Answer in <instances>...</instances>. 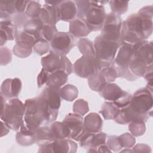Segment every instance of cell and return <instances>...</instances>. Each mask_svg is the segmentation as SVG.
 Here are the masks:
<instances>
[{
    "label": "cell",
    "instance_id": "cell-1",
    "mask_svg": "<svg viewBox=\"0 0 153 153\" xmlns=\"http://www.w3.org/2000/svg\"><path fill=\"white\" fill-rule=\"evenodd\" d=\"M152 7L146 6L123 22L121 44L133 45L145 40L152 33Z\"/></svg>",
    "mask_w": 153,
    "mask_h": 153
},
{
    "label": "cell",
    "instance_id": "cell-2",
    "mask_svg": "<svg viewBox=\"0 0 153 153\" xmlns=\"http://www.w3.org/2000/svg\"><path fill=\"white\" fill-rule=\"evenodd\" d=\"M25 106L22 125L32 131L42 125L55 121L58 115V109L51 108L39 96L27 99Z\"/></svg>",
    "mask_w": 153,
    "mask_h": 153
},
{
    "label": "cell",
    "instance_id": "cell-3",
    "mask_svg": "<svg viewBox=\"0 0 153 153\" xmlns=\"http://www.w3.org/2000/svg\"><path fill=\"white\" fill-rule=\"evenodd\" d=\"M25 106L18 99H13L5 103L1 111V120L13 130H19L23 123Z\"/></svg>",
    "mask_w": 153,
    "mask_h": 153
},
{
    "label": "cell",
    "instance_id": "cell-4",
    "mask_svg": "<svg viewBox=\"0 0 153 153\" xmlns=\"http://www.w3.org/2000/svg\"><path fill=\"white\" fill-rule=\"evenodd\" d=\"M114 65V62H104L99 60L96 56H82L74 64V71L79 77L89 78L96 72Z\"/></svg>",
    "mask_w": 153,
    "mask_h": 153
},
{
    "label": "cell",
    "instance_id": "cell-5",
    "mask_svg": "<svg viewBox=\"0 0 153 153\" xmlns=\"http://www.w3.org/2000/svg\"><path fill=\"white\" fill-rule=\"evenodd\" d=\"M41 65L42 68L50 74L57 71H62L68 75L73 71L72 65L66 56L53 51L41 58Z\"/></svg>",
    "mask_w": 153,
    "mask_h": 153
},
{
    "label": "cell",
    "instance_id": "cell-6",
    "mask_svg": "<svg viewBox=\"0 0 153 153\" xmlns=\"http://www.w3.org/2000/svg\"><path fill=\"white\" fill-rule=\"evenodd\" d=\"M123 21L120 16L110 13L106 14L101 29V36L106 39L118 42L121 44Z\"/></svg>",
    "mask_w": 153,
    "mask_h": 153
},
{
    "label": "cell",
    "instance_id": "cell-7",
    "mask_svg": "<svg viewBox=\"0 0 153 153\" xmlns=\"http://www.w3.org/2000/svg\"><path fill=\"white\" fill-rule=\"evenodd\" d=\"M96 56L102 61L114 62L120 44L117 42L103 38L100 35L97 36L94 42Z\"/></svg>",
    "mask_w": 153,
    "mask_h": 153
},
{
    "label": "cell",
    "instance_id": "cell-8",
    "mask_svg": "<svg viewBox=\"0 0 153 153\" xmlns=\"http://www.w3.org/2000/svg\"><path fill=\"white\" fill-rule=\"evenodd\" d=\"M107 2L108 1H90L84 19L91 31H97L102 29L106 16L104 7L102 3Z\"/></svg>",
    "mask_w": 153,
    "mask_h": 153
},
{
    "label": "cell",
    "instance_id": "cell-9",
    "mask_svg": "<svg viewBox=\"0 0 153 153\" xmlns=\"http://www.w3.org/2000/svg\"><path fill=\"white\" fill-rule=\"evenodd\" d=\"M129 105L135 111L139 114H149V111L152 109L153 105L152 92L147 88L138 90L131 96Z\"/></svg>",
    "mask_w": 153,
    "mask_h": 153
},
{
    "label": "cell",
    "instance_id": "cell-10",
    "mask_svg": "<svg viewBox=\"0 0 153 153\" xmlns=\"http://www.w3.org/2000/svg\"><path fill=\"white\" fill-rule=\"evenodd\" d=\"M75 45L74 36L69 32H57L50 41L52 51L66 55Z\"/></svg>",
    "mask_w": 153,
    "mask_h": 153
},
{
    "label": "cell",
    "instance_id": "cell-11",
    "mask_svg": "<svg viewBox=\"0 0 153 153\" xmlns=\"http://www.w3.org/2000/svg\"><path fill=\"white\" fill-rule=\"evenodd\" d=\"M68 134V139L78 140L84 130V120L81 115L77 114H68L63 121Z\"/></svg>",
    "mask_w": 153,
    "mask_h": 153
},
{
    "label": "cell",
    "instance_id": "cell-12",
    "mask_svg": "<svg viewBox=\"0 0 153 153\" xmlns=\"http://www.w3.org/2000/svg\"><path fill=\"white\" fill-rule=\"evenodd\" d=\"M129 104L120 109L118 115L114 119L115 121L120 124H126L133 122L145 123L149 117V114H139L135 111Z\"/></svg>",
    "mask_w": 153,
    "mask_h": 153
},
{
    "label": "cell",
    "instance_id": "cell-13",
    "mask_svg": "<svg viewBox=\"0 0 153 153\" xmlns=\"http://www.w3.org/2000/svg\"><path fill=\"white\" fill-rule=\"evenodd\" d=\"M134 57L143 62L148 66L152 65V42L140 41L133 45Z\"/></svg>",
    "mask_w": 153,
    "mask_h": 153
},
{
    "label": "cell",
    "instance_id": "cell-14",
    "mask_svg": "<svg viewBox=\"0 0 153 153\" xmlns=\"http://www.w3.org/2000/svg\"><path fill=\"white\" fill-rule=\"evenodd\" d=\"M134 58L133 45L121 44L118 54L114 59L116 69H126L131 60Z\"/></svg>",
    "mask_w": 153,
    "mask_h": 153
},
{
    "label": "cell",
    "instance_id": "cell-15",
    "mask_svg": "<svg viewBox=\"0 0 153 153\" xmlns=\"http://www.w3.org/2000/svg\"><path fill=\"white\" fill-rule=\"evenodd\" d=\"M21 80L17 78L7 79L3 81L1 87V94L5 98L18 96L22 90Z\"/></svg>",
    "mask_w": 153,
    "mask_h": 153
},
{
    "label": "cell",
    "instance_id": "cell-16",
    "mask_svg": "<svg viewBox=\"0 0 153 153\" xmlns=\"http://www.w3.org/2000/svg\"><path fill=\"white\" fill-rule=\"evenodd\" d=\"M59 19L65 22H72L76 14L75 2L71 1H62L56 5Z\"/></svg>",
    "mask_w": 153,
    "mask_h": 153
},
{
    "label": "cell",
    "instance_id": "cell-17",
    "mask_svg": "<svg viewBox=\"0 0 153 153\" xmlns=\"http://www.w3.org/2000/svg\"><path fill=\"white\" fill-rule=\"evenodd\" d=\"M91 31V28L84 19H74L71 22L69 32L76 38H82L88 35Z\"/></svg>",
    "mask_w": 153,
    "mask_h": 153
},
{
    "label": "cell",
    "instance_id": "cell-18",
    "mask_svg": "<svg viewBox=\"0 0 153 153\" xmlns=\"http://www.w3.org/2000/svg\"><path fill=\"white\" fill-rule=\"evenodd\" d=\"M39 19L44 25H55L60 20L56 6L45 4L42 8Z\"/></svg>",
    "mask_w": 153,
    "mask_h": 153
},
{
    "label": "cell",
    "instance_id": "cell-19",
    "mask_svg": "<svg viewBox=\"0 0 153 153\" xmlns=\"http://www.w3.org/2000/svg\"><path fill=\"white\" fill-rule=\"evenodd\" d=\"M100 96L106 100L114 102L118 100L124 93V91L114 83L105 84L99 91Z\"/></svg>",
    "mask_w": 153,
    "mask_h": 153
},
{
    "label": "cell",
    "instance_id": "cell-20",
    "mask_svg": "<svg viewBox=\"0 0 153 153\" xmlns=\"http://www.w3.org/2000/svg\"><path fill=\"white\" fill-rule=\"evenodd\" d=\"M1 29V45L2 46L8 40L15 38V27L11 19H2L0 23Z\"/></svg>",
    "mask_w": 153,
    "mask_h": 153
},
{
    "label": "cell",
    "instance_id": "cell-21",
    "mask_svg": "<svg viewBox=\"0 0 153 153\" xmlns=\"http://www.w3.org/2000/svg\"><path fill=\"white\" fill-rule=\"evenodd\" d=\"M102 118L98 114L90 113L84 120V130L93 133L100 132L102 128Z\"/></svg>",
    "mask_w": 153,
    "mask_h": 153
},
{
    "label": "cell",
    "instance_id": "cell-22",
    "mask_svg": "<svg viewBox=\"0 0 153 153\" xmlns=\"http://www.w3.org/2000/svg\"><path fill=\"white\" fill-rule=\"evenodd\" d=\"M53 109H58L60 106V96L59 90L45 87L39 95Z\"/></svg>",
    "mask_w": 153,
    "mask_h": 153
},
{
    "label": "cell",
    "instance_id": "cell-23",
    "mask_svg": "<svg viewBox=\"0 0 153 153\" xmlns=\"http://www.w3.org/2000/svg\"><path fill=\"white\" fill-rule=\"evenodd\" d=\"M130 72L137 78L150 72H152V65L148 66L140 60L133 58L128 66Z\"/></svg>",
    "mask_w": 153,
    "mask_h": 153
},
{
    "label": "cell",
    "instance_id": "cell-24",
    "mask_svg": "<svg viewBox=\"0 0 153 153\" xmlns=\"http://www.w3.org/2000/svg\"><path fill=\"white\" fill-rule=\"evenodd\" d=\"M18 144L22 146H29L36 142L35 131L30 130L22 125L16 136Z\"/></svg>",
    "mask_w": 153,
    "mask_h": 153
},
{
    "label": "cell",
    "instance_id": "cell-25",
    "mask_svg": "<svg viewBox=\"0 0 153 153\" xmlns=\"http://www.w3.org/2000/svg\"><path fill=\"white\" fill-rule=\"evenodd\" d=\"M68 81V74L62 71H57L49 74L46 85L59 90Z\"/></svg>",
    "mask_w": 153,
    "mask_h": 153
},
{
    "label": "cell",
    "instance_id": "cell-26",
    "mask_svg": "<svg viewBox=\"0 0 153 153\" xmlns=\"http://www.w3.org/2000/svg\"><path fill=\"white\" fill-rule=\"evenodd\" d=\"M53 152H75L76 143L70 139L55 140L53 142Z\"/></svg>",
    "mask_w": 153,
    "mask_h": 153
},
{
    "label": "cell",
    "instance_id": "cell-27",
    "mask_svg": "<svg viewBox=\"0 0 153 153\" xmlns=\"http://www.w3.org/2000/svg\"><path fill=\"white\" fill-rule=\"evenodd\" d=\"M36 143L39 145L54 142L56 139L53 136L50 127L41 126L35 130Z\"/></svg>",
    "mask_w": 153,
    "mask_h": 153
},
{
    "label": "cell",
    "instance_id": "cell-28",
    "mask_svg": "<svg viewBox=\"0 0 153 153\" xmlns=\"http://www.w3.org/2000/svg\"><path fill=\"white\" fill-rule=\"evenodd\" d=\"M33 45L27 42L20 41L16 42L13 51L14 54L20 58H26L30 56L32 51Z\"/></svg>",
    "mask_w": 153,
    "mask_h": 153
},
{
    "label": "cell",
    "instance_id": "cell-29",
    "mask_svg": "<svg viewBox=\"0 0 153 153\" xmlns=\"http://www.w3.org/2000/svg\"><path fill=\"white\" fill-rule=\"evenodd\" d=\"M120 108L117 106L112 102H104L100 112L105 120H114L118 115Z\"/></svg>",
    "mask_w": 153,
    "mask_h": 153
},
{
    "label": "cell",
    "instance_id": "cell-30",
    "mask_svg": "<svg viewBox=\"0 0 153 153\" xmlns=\"http://www.w3.org/2000/svg\"><path fill=\"white\" fill-rule=\"evenodd\" d=\"M60 96L67 101H73L78 94L77 88L71 84H67L59 89Z\"/></svg>",
    "mask_w": 153,
    "mask_h": 153
},
{
    "label": "cell",
    "instance_id": "cell-31",
    "mask_svg": "<svg viewBox=\"0 0 153 153\" xmlns=\"http://www.w3.org/2000/svg\"><path fill=\"white\" fill-rule=\"evenodd\" d=\"M50 128L56 140L68 139V131L63 122H54L51 125Z\"/></svg>",
    "mask_w": 153,
    "mask_h": 153
},
{
    "label": "cell",
    "instance_id": "cell-32",
    "mask_svg": "<svg viewBox=\"0 0 153 153\" xmlns=\"http://www.w3.org/2000/svg\"><path fill=\"white\" fill-rule=\"evenodd\" d=\"M78 47L83 56H96L94 44L87 38H82L78 42Z\"/></svg>",
    "mask_w": 153,
    "mask_h": 153
},
{
    "label": "cell",
    "instance_id": "cell-33",
    "mask_svg": "<svg viewBox=\"0 0 153 153\" xmlns=\"http://www.w3.org/2000/svg\"><path fill=\"white\" fill-rule=\"evenodd\" d=\"M57 32L55 25H44L39 32V39L51 41Z\"/></svg>",
    "mask_w": 153,
    "mask_h": 153
},
{
    "label": "cell",
    "instance_id": "cell-34",
    "mask_svg": "<svg viewBox=\"0 0 153 153\" xmlns=\"http://www.w3.org/2000/svg\"><path fill=\"white\" fill-rule=\"evenodd\" d=\"M41 11V7L40 4L36 1H30L28 4L25 14L29 19L39 18Z\"/></svg>",
    "mask_w": 153,
    "mask_h": 153
},
{
    "label": "cell",
    "instance_id": "cell-35",
    "mask_svg": "<svg viewBox=\"0 0 153 153\" xmlns=\"http://www.w3.org/2000/svg\"><path fill=\"white\" fill-rule=\"evenodd\" d=\"M109 3L112 13L120 16L127 11L128 5V1L115 0L109 1Z\"/></svg>",
    "mask_w": 153,
    "mask_h": 153
},
{
    "label": "cell",
    "instance_id": "cell-36",
    "mask_svg": "<svg viewBox=\"0 0 153 153\" xmlns=\"http://www.w3.org/2000/svg\"><path fill=\"white\" fill-rule=\"evenodd\" d=\"M89 111L88 103L83 99H79L75 101L73 106V111L74 113L81 116L85 115Z\"/></svg>",
    "mask_w": 153,
    "mask_h": 153
},
{
    "label": "cell",
    "instance_id": "cell-37",
    "mask_svg": "<svg viewBox=\"0 0 153 153\" xmlns=\"http://www.w3.org/2000/svg\"><path fill=\"white\" fill-rule=\"evenodd\" d=\"M145 125L142 122L130 123L128 126V130L134 136H139L145 132Z\"/></svg>",
    "mask_w": 153,
    "mask_h": 153
},
{
    "label": "cell",
    "instance_id": "cell-38",
    "mask_svg": "<svg viewBox=\"0 0 153 153\" xmlns=\"http://www.w3.org/2000/svg\"><path fill=\"white\" fill-rule=\"evenodd\" d=\"M76 14L79 19H84L90 4V1H76Z\"/></svg>",
    "mask_w": 153,
    "mask_h": 153
},
{
    "label": "cell",
    "instance_id": "cell-39",
    "mask_svg": "<svg viewBox=\"0 0 153 153\" xmlns=\"http://www.w3.org/2000/svg\"><path fill=\"white\" fill-rule=\"evenodd\" d=\"M33 48L36 54L41 56L49 51L50 45L48 41L39 39L33 45Z\"/></svg>",
    "mask_w": 153,
    "mask_h": 153
},
{
    "label": "cell",
    "instance_id": "cell-40",
    "mask_svg": "<svg viewBox=\"0 0 153 153\" xmlns=\"http://www.w3.org/2000/svg\"><path fill=\"white\" fill-rule=\"evenodd\" d=\"M118 137L123 148H131L135 143V138L134 136L130 133H124L120 136H118Z\"/></svg>",
    "mask_w": 153,
    "mask_h": 153
},
{
    "label": "cell",
    "instance_id": "cell-41",
    "mask_svg": "<svg viewBox=\"0 0 153 153\" xmlns=\"http://www.w3.org/2000/svg\"><path fill=\"white\" fill-rule=\"evenodd\" d=\"M107 145L109 148L113 151H118L123 148L120 142L119 137L117 136H109L107 140Z\"/></svg>",
    "mask_w": 153,
    "mask_h": 153
},
{
    "label": "cell",
    "instance_id": "cell-42",
    "mask_svg": "<svg viewBox=\"0 0 153 153\" xmlns=\"http://www.w3.org/2000/svg\"><path fill=\"white\" fill-rule=\"evenodd\" d=\"M131 95L126 91H124L123 95L116 101L112 102L119 108H123L127 106L131 102Z\"/></svg>",
    "mask_w": 153,
    "mask_h": 153
},
{
    "label": "cell",
    "instance_id": "cell-43",
    "mask_svg": "<svg viewBox=\"0 0 153 153\" xmlns=\"http://www.w3.org/2000/svg\"><path fill=\"white\" fill-rule=\"evenodd\" d=\"M11 53L7 47L1 48V65H6L11 60Z\"/></svg>",
    "mask_w": 153,
    "mask_h": 153
},
{
    "label": "cell",
    "instance_id": "cell-44",
    "mask_svg": "<svg viewBox=\"0 0 153 153\" xmlns=\"http://www.w3.org/2000/svg\"><path fill=\"white\" fill-rule=\"evenodd\" d=\"M49 74L50 73L47 72L44 69L42 68L37 77V85L38 87H41L47 83Z\"/></svg>",
    "mask_w": 153,
    "mask_h": 153
},
{
    "label": "cell",
    "instance_id": "cell-45",
    "mask_svg": "<svg viewBox=\"0 0 153 153\" xmlns=\"http://www.w3.org/2000/svg\"><path fill=\"white\" fill-rule=\"evenodd\" d=\"M133 152H151V149L149 146L143 143H140L137 145H136L133 149Z\"/></svg>",
    "mask_w": 153,
    "mask_h": 153
},
{
    "label": "cell",
    "instance_id": "cell-46",
    "mask_svg": "<svg viewBox=\"0 0 153 153\" xmlns=\"http://www.w3.org/2000/svg\"><path fill=\"white\" fill-rule=\"evenodd\" d=\"M145 79L147 81L146 87L151 92L152 91V72H148L144 75Z\"/></svg>",
    "mask_w": 153,
    "mask_h": 153
}]
</instances>
